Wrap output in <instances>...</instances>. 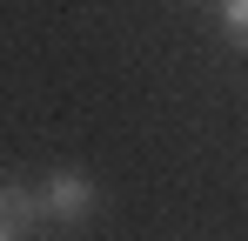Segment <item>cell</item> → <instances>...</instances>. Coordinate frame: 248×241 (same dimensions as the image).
Wrapping results in <instances>:
<instances>
[{
  "label": "cell",
  "instance_id": "7a4b0ae2",
  "mask_svg": "<svg viewBox=\"0 0 248 241\" xmlns=\"http://www.w3.org/2000/svg\"><path fill=\"white\" fill-rule=\"evenodd\" d=\"M34 228H47L34 181H0V241H20V235H34Z\"/></svg>",
  "mask_w": 248,
  "mask_h": 241
},
{
  "label": "cell",
  "instance_id": "3957f363",
  "mask_svg": "<svg viewBox=\"0 0 248 241\" xmlns=\"http://www.w3.org/2000/svg\"><path fill=\"white\" fill-rule=\"evenodd\" d=\"M215 14H221V34L235 54H248V0H215Z\"/></svg>",
  "mask_w": 248,
  "mask_h": 241
},
{
  "label": "cell",
  "instance_id": "6da1fadb",
  "mask_svg": "<svg viewBox=\"0 0 248 241\" xmlns=\"http://www.w3.org/2000/svg\"><path fill=\"white\" fill-rule=\"evenodd\" d=\"M34 195H41V214L47 228H87L94 214H101V181L87 174V167H47L41 181H34Z\"/></svg>",
  "mask_w": 248,
  "mask_h": 241
}]
</instances>
